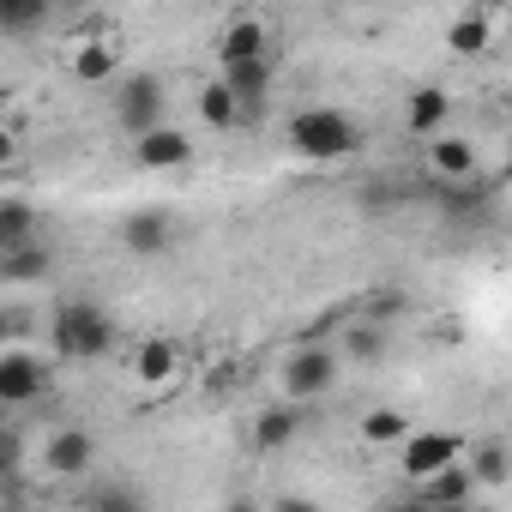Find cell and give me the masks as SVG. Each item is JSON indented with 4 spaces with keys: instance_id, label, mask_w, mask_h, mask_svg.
I'll return each instance as SVG.
<instances>
[{
    "instance_id": "30bf717a",
    "label": "cell",
    "mask_w": 512,
    "mask_h": 512,
    "mask_svg": "<svg viewBox=\"0 0 512 512\" xmlns=\"http://www.w3.org/2000/svg\"><path fill=\"white\" fill-rule=\"evenodd\" d=\"M121 241H127V253H139V260H151V253H163L169 241H175V217L169 211H133L127 223H121Z\"/></svg>"
},
{
    "instance_id": "cb8c5ba5",
    "label": "cell",
    "mask_w": 512,
    "mask_h": 512,
    "mask_svg": "<svg viewBox=\"0 0 512 512\" xmlns=\"http://www.w3.org/2000/svg\"><path fill=\"white\" fill-rule=\"evenodd\" d=\"M464 470H470V482H488V488H500V482H506V452H500V446H482V452H476Z\"/></svg>"
},
{
    "instance_id": "9a60e30c",
    "label": "cell",
    "mask_w": 512,
    "mask_h": 512,
    "mask_svg": "<svg viewBox=\"0 0 512 512\" xmlns=\"http://www.w3.org/2000/svg\"><path fill=\"white\" fill-rule=\"evenodd\" d=\"M37 241V205L31 199H0V253Z\"/></svg>"
},
{
    "instance_id": "484cf974",
    "label": "cell",
    "mask_w": 512,
    "mask_h": 512,
    "mask_svg": "<svg viewBox=\"0 0 512 512\" xmlns=\"http://www.w3.org/2000/svg\"><path fill=\"white\" fill-rule=\"evenodd\" d=\"M91 512H139V500H133V488H97Z\"/></svg>"
},
{
    "instance_id": "ffe728a7",
    "label": "cell",
    "mask_w": 512,
    "mask_h": 512,
    "mask_svg": "<svg viewBox=\"0 0 512 512\" xmlns=\"http://www.w3.org/2000/svg\"><path fill=\"white\" fill-rule=\"evenodd\" d=\"M73 79H79V85H103V79H115V49H109V43H85V49L73 55Z\"/></svg>"
},
{
    "instance_id": "83f0119b",
    "label": "cell",
    "mask_w": 512,
    "mask_h": 512,
    "mask_svg": "<svg viewBox=\"0 0 512 512\" xmlns=\"http://www.w3.org/2000/svg\"><path fill=\"white\" fill-rule=\"evenodd\" d=\"M350 350H356L362 362H374V356L386 350V338H380V332H350Z\"/></svg>"
},
{
    "instance_id": "7402d4cb",
    "label": "cell",
    "mask_w": 512,
    "mask_h": 512,
    "mask_svg": "<svg viewBox=\"0 0 512 512\" xmlns=\"http://www.w3.org/2000/svg\"><path fill=\"white\" fill-rule=\"evenodd\" d=\"M199 115H205V127H217V133H229V127L241 121V109H235V97H229V91H223L217 79H211V85L199 91Z\"/></svg>"
},
{
    "instance_id": "8fae6325",
    "label": "cell",
    "mask_w": 512,
    "mask_h": 512,
    "mask_svg": "<svg viewBox=\"0 0 512 512\" xmlns=\"http://www.w3.org/2000/svg\"><path fill=\"white\" fill-rule=\"evenodd\" d=\"M133 157H139V169H181V163L193 157V139H187L181 127H151V133L133 145Z\"/></svg>"
},
{
    "instance_id": "5b68a950",
    "label": "cell",
    "mask_w": 512,
    "mask_h": 512,
    "mask_svg": "<svg viewBox=\"0 0 512 512\" xmlns=\"http://www.w3.org/2000/svg\"><path fill=\"white\" fill-rule=\"evenodd\" d=\"M464 458V440L452 434V428H428V434H404V470L416 476V482H428V476H440L446 464H458Z\"/></svg>"
},
{
    "instance_id": "4316f807",
    "label": "cell",
    "mask_w": 512,
    "mask_h": 512,
    "mask_svg": "<svg viewBox=\"0 0 512 512\" xmlns=\"http://www.w3.org/2000/svg\"><path fill=\"white\" fill-rule=\"evenodd\" d=\"M13 470H19V434L0 428V482H13Z\"/></svg>"
},
{
    "instance_id": "277c9868",
    "label": "cell",
    "mask_w": 512,
    "mask_h": 512,
    "mask_svg": "<svg viewBox=\"0 0 512 512\" xmlns=\"http://www.w3.org/2000/svg\"><path fill=\"white\" fill-rule=\"evenodd\" d=\"M115 121H121L133 139H145L151 127H163V79H157V73H133V79L121 85V97H115Z\"/></svg>"
},
{
    "instance_id": "5bb4252c",
    "label": "cell",
    "mask_w": 512,
    "mask_h": 512,
    "mask_svg": "<svg viewBox=\"0 0 512 512\" xmlns=\"http://www.w3.org/2000/svg\"><path fill=\"white\" fill-rule=\"evenodd\" d=\"M446 115H452V97H446L440 85H422V91L410 97V109H404V127L428 139V133H440V127H446Z\"/></svg>"
},
{
    "instance_id": "ba28073f",
    "label": "cell",
    "mask_w": 512,
    "mask_h": 512,
    "mask_svg": "<svg viewBox=\"0 0 512 512\" xmlns=\"http://www.w3.org/2000/svg\"><path fill=\"white\" fill-rule=\"evenodd\" d=\"M260 55H272V31L260 19H235V25L217 31V73L241 67V61H260Z\"/></svg>"
},
{
    "instance_id": "1f68e13d",
    "label": "cell",
    "mask_w": 512,
    "mask_h": 512,
    "mask_svg": "<svg viewBox=\"0 0 512 512\" xmlns=\"http://www.w3.org/2000/svg\"><path fill=\"white\" fill-rule=\"evenodd\" d=\"M223 512H260V500H229Z\"/></svg>"
},
{
    "instance_id": "52a82bcc",
    "label": "cell",
    "mask_w": 512,
    "mask_h": 512,
    "mask_svg": "<svg viewBox=\"0 0 512 512\" xmlns=\"http://www.w3.org/2000/svg\"><path fill=\"white\" fill-rule=\"evenodd\" d=\"M49 392V362L31 350H7L0 356V404H31Z\"/></svg>"
},
{
    "instance_id": "7c38bea8",
    "label": "cell",
    "mask_w": 512,
    "mask_h": 512,
    "mask_svg": "<svg viewBox=\"0 0 512 512\" xmlns=\"http://www.w3.org/2000/svg\"><path fill=\"white\" fill-rule=\"evenodd\" d=\"M175 368H181L175 338H139V350H133V380L139 386H169Z\"/></svg>"
},
{
    "instance_id": "6da1fadb",
    "label": "cell",
    "mask_w": 512,
    "mask_h": 512,
    "mask_svg": "<svg viewBox=\"0 0 512 512\" xmlns=\"http://www.w3.org/2000/svg\"><path fill=\"white\" fill-rule=\"evenodd\" d=\"M49 344H55V356H67V362H97V356L115 350V320H109L97 302H67V308L55 314V326H49Z\"/></svg>"
},
{
    "instance_id": "d6986e66",
    "label": "cell",
    "mask_w": 512,
    "mask_h": 512,
    "mask_svg": "<svg viewBox=\"0 0 512 512\" xmlns=\"http://www.w3.org/2000/svg\"><path fill=\"white\" fill-rule=\"evenodd\" d=\"M296 428H302V416H296L290 404H278V410H266L260 422H253V440H260L266 452H278V446H290V440H296Z\"/></svg>"
},
{
    "instance_id": "603a6c76",
    "label": "cell",
    "mask_w": 512,
    "mask_h": 512,
    "mask_svg": "<svg viewBox=\"0 0 512 512\" xmlns=\"http://www.w3.org/2000/svg\"><path fill=\"white\" fill-rule=\"evenodd\" d=\"M410 434V416L404 410H368L362 416V440L368 446H392V440H404Z\"/></svg>"
},
{
    "instance_id": "8992f818",
    "label": "cell",
    "mask_w": 512,
    "mask_h": 512,
    "mask_svg": "<svg viewBox=\"0 0 512 512\" xmlns=\"http://www.w3.org/2000/svg\"><path fill=\"white\" fill-rule=\"evenodd\" d=\"M217 85L235 97V109H241V115H247V109H260V103L272 97V85H278V55L241 61V67H223V73H217Z\"/></svg>"
},
{
    "instance_id": "e0dca14e",
    "label": "cell",
    "mask_w": 512,
    "mask_h": 512,
    "mask_svg": "<svg viewBox=\"0 0 512 512\" xmlns=\"http://www.w3.org/2000/svg\"><path fill=\"white\" fill-rule=\"evenodd\" d=\"M470 494H476L470 470H464V464H446L440 476H428V488H422V506H470Z\"/></svg>"
},
{
    "instance_id": "7a4b0ae2",
    "label": "cell",
    "mask_w": 512,
    "mask_h": 512,
    "mask_svg": "<svg viewBox=\"0 0 512 512\" xmlns=\"http://www.w3.org/2000/svg\"><path fill=\"white\" fill-rule=\"evenodd\" d=\"M290 145H296L302 157H314V163H338V157H350L362 139H356V121H350V115H338V109H302V115L290 121Z\"/></svg>"
},
{
    "instance_id": "f546056e",
    "label": "cell",
    "mask_w": 512,
    "mask_h": 512,
    "mask_svg": "<svg viewBox=\"0 0 512 512\" xmlns=\"http://www.w3.org/2000/svg\"><path fill=\"white\" fill-rule=\"evenodd\" d=\"M13 157H19V139H13V133H7V127H0V169H7V163H13Z\"/></svg>"
},
{
    "instance_id": "9c48e42d",
    "label": "cell",
    "mask_w": 512,
    "mask_h": 512,
    "mask_svg": "<svg viewBox=\"0 0 512 512\" xmlns=\"http://www.w3.org/2000/svg\"><path fill=\"white\" fill-rule=\"evenodd\" d=\"M43 464H49L55 476H85V470L97 464V440H91L85 428H55L49 446H43Z\"/></svg>"
},
{
    "instance_id": "4fadbf2b",
    "label": "cell",
    "mask_w": 512,
    "mask_h": 512,
    "mask_svg": "<svg viewBox=\"0 0 512 512\" xmlns=\"http://www.w3.org/2000/svg\"><path fill=\"white\" fill-rule=\"evenodd\" d=\"M428 163H434V175L452 187V181H476V145L470 139H452V133H440L434 145H428Z\"/></svg>"
},
{
    "instance_id": "f1b7e54d",
    "label": "cell",
    "mask_w": 512,
    "mask_h": 512,
    "mask_svg": "<svg viewBox=\"0 0 512 512\" xmlns=\"http://www.w3.org/2000/svg\"><path fill=\"white\" fill-rule=\"evenodd\" d=\"M272 512H320V506H314V500H302V494H284Z\"/></svg>"
},
{
    "instance_id": "3957f363",
    "label": "cell",
    "mask_w": 512,
    "mask_h": 512,
    "mask_svg": "<svg viewBox=\"0 0 512 512\" xmlns=\"http://www.w3.org/2000/svg\"><path fill=\"white\" fill-rule=\"evenodd\" d=\"M332 386H338V356H332L326 344H302V350L284 362V392H290L296 404L326 398Z\"/></svg>"
},
{
    "instance_id": "2e32d148",
    "label": "cell",
    "mask_w": 512,
    "mask_h": 512,
    "mask_svg": "<svg viewBox=\"0 0 512 512\" xmlns=\"http://www.w3.org/2000/svg\"><path fill=\"white\" fill-rule=\"evenodd\" d=\"M49 266H55V253H49L43 241L0 253V278H13V284H37V278H49Z\"/></svg>"
},
{
    "instance_id": "4dcf8cb0",
    "label": "cell",
    "mask_w": 512,
    "mask_h": 512,
    "mask_svg": "<svg viewBox=\"0 0 512 512\" xmlns=\"http://www.w3.org/2000/svg\"><path fill=\"white\" fill-rule=\"evenodd\" d=\"M13 332H19V320H13V314H0V344H7Z\"/></svg>"
},
{
    "instance_id": "44dd1931",
    "label": "cell",
    "mask_w": 512,
    "mask_h": 512,
    "mask_svg": "<svg viewBox=\"0 0 512 512\" xmlns=\"http://www.w3.org/2000/svg\"><path fill=\"white\" fill-rule=\"evenodd\" d=\"M488 199H494V193H488V181H482V175H476V181H452V187H440V205H446L452 217H476Z\"/></svg>"
},
{
    "instance_id": "ac0fdd59",
    "label": "cell",
    "mask_w": 512,
    "mask_h": 512,
    "mask_svg": "<svg viewBox=\"0 0 512 512\" xmlns=\"http://www.w3.org/2000/svg\"><path fill=\"white\" fill-rule=\"evenodd\" d=\"M49 25V0H0V37H31Z\"/></svg>"
},
{
    "instance_id": "d4e9b609",
    "label": "cell",
    "mask_w": 512,
    "mask_h": 512,
    "mask_svg": "<svg viewBox=\"0 0 512 512\" xmlns=\"http://www.w3.org/2000/svg\"><path fill=\"white\" fill-rule=\"evenodd\" d=\"M452 49H464V55H482V49H488V19H482V13L458 19V25H452Z\"/></svg>"
}]
</instances>
